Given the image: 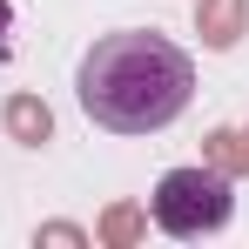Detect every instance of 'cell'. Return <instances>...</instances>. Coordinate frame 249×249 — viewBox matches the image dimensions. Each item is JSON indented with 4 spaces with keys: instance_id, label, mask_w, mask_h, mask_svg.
<instances>
[{
    "instance_id": "cell-1",
    "label": "cell",
    "mask_w": 249,
    "mask_h": 249,
    "mask_svg": "<svg viewBox=\"0 0 249 249\" xmlns=\"http://www.w3.org/2000/svg\"><path fill=\"white\" fill-rule=\"evenodd\" d=\"M74 94H81V115L94 128H108V135H155V128H168L189 108L196 61L168 34L122 27V34H101L81 54Z\"/></svg>"
},
{
    "instance_id": "cell-2",
    "label": "cell",
    "mask_w": 249,
    "mask_h": 249,
    "mask_svg": "<svg viewBox=\"0 0 249 249\" xmlns=\"http://www.w3.org/2000/svg\"><path fill=\"white\" fill-rule=\"evenodd\" d=\"M229 209H236V196H229V182L215 168H168L162 182H155V196H148L155 229L182 236V243L189 236H215L229 222Z\"/></svg>"
},
{
    "instance_id": "cell-3",
    "label": "cell",
    "mask_w": 249,
    "mask_h": 249,
    "mask_svg": "<svg viewBox=\"0 0 249 249\" xmlns=\"http://www.w3.org/2000/svg\"><path fill=\"white\" fill-rule=\"evenodd\" d=\"M0 34H7V0H0Z\"/></svg>"
}]
</instances>
